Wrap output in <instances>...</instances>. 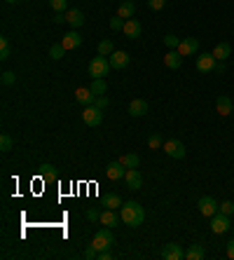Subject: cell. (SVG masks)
Wrapping results in <instances>:
<instances>
[{"instance_id": "6da1fadb", "label": "cell", "mask_w": 234, "mask_h": 260, "mask_svg": "<svg viewBox=\"0 0 234 260\" xmlns=\"http://www.w3.org/2000/svg\"><path fill=\"white\" fill-rule=\"evenodd\" d=\"M122 223L129 225V228H139L143 225V220H145V209L139 204V202H127V204H122Z\"/></svg>"}, {"instance_id": "7a4b0ae2", "label": "cell", "mask_w": 234, "mask_h": 260, "mask_svg": "<svg viewBox=\"0 0 234 260\" xmlns=\"http://www.w3.org/2000/svg\"><path fill=\"white\" fill-rule=\"evenodd\" d=\"M113 66H110V59H106V56H94L92 61H89V75L94 77H106L108 75V71H110Z\"/></svg>"}, {"instance_id": "3957f363", "label": "cell", "mask_w": 234, "mask_h": 260, "mask_svg": "<svg viewBox=\"0 0 234 260\" xmlns=\"http://www.w3.org/2000/svg\"><path fill=\"white\" fill-rule=\"evenodd\" d=\"M113 244H115V237H113L110 228L98 230V232L94 235V239H92V246H94L96 251H106V249H110Z\"/></svg>"}, {"instance_id": "277c9868", "label": "cell", "mask_w": 234, "mask_h": 260, "mask_svg": "<svg viewBox=\"0 0 234 260\" xmlns=\"http://www.w3.org/2000/svg\"><path fill=\"white\" fill-rule=\"evenodd\" d=\"M164 152L169 155L171 160H183L185 157V145H183V141H178V139H169V141H164Z\"/></svg>"}, {"instance_id": "5b68a950", "label": "cell", "mask_w": 234, "mask_h": 260, "mask_svg": "<svg viewBox=\"0 0 234 260\" xmlns=\"http://www.w3.org/2000/svg\"><path fill=\"white\" fill-rule=\"evenodd\" d=\"M82 119H85V124H89V127H98L103 122V110L96 108V106H85Z\"/></svg>"}, {"instance_id": "8992f818", "label": "cell", "mask_w": 234, "mask_h": 260, "mask_svg": "<svg viewBox=\"0 0 234 260\" xmlns=\"http://www.w3.org/2000/svg\"><path fill=\"white\" fill-rule=\"evenodd\" d=\"M230 228H232L230 216H225V213H220V211H218V213L211 218V232H213V235H225Z\"/></svg>"}, {"instance_id": "52a82bcc", "label": "cell", "mask_w": 234, "mask_h": 260, "mask_svg": "<svg viewBox=\"0 0 234 260\" xmlns=\"http://www.w3.org/2000/svg\"><path fill=\"white\" fill-rule=\"evenodd\" d=\"M199 211H202V216H206V218H213L215 216V213H218V202H215V199H213V197H209V195H204L202 199H199Z\"/></svg>"}, {"instance_id": "ba28073f", "label": "cell", "mask_w": 234, "mask_h": 260, "mask_svg": "<svg viewBox=\"0 0 234 260\" xmlns=\"http://www.w3.org/2000/svg\"><path fill=\"white\" fill-rule=\"evenodd\" d=\"M215 64H218V59L213 56V52H206V54L197 56V71L199 73H213Z\"/></svg>"}, {"instance_id": "9c48e42d", "label": "cell", "mask_w": 234, "mask_h": 260, "mask_svg": "<svg viewBox=\"0 0 234 260\" xmlns=\"http://www.w3.org/2000/svg\"><path fill=\"white\" fill-rule=\"evenodd\" d=\"M162 258L164 260H183L185 258V251H183L181 244H164V251H162Z\"/></svg>"}, {"instance_id": "30bf717a", "label": "cell", "mask_w": 234, "mask_h": 260, "mask_svg": "<svg viewBox=\"0 0 234 260\" xmlns=\"http://www.w3.org/2000/svg\"><path fill=\"white\" fill-rule=\"evenodd\" d=\"M178 52L181 56H192L199 52V40L197 38H183L181 45H178Z\"/></svg>"}, {"instance_id": "8fae6325", "label": "cell", "mask_w": 234, "mask_h": 260, "mask_svg": "<svg viewBox=\"0 0 234 260\" xmlns=\"http://www.w3.org/2000/svg\"><path fill=\"white\" fill-rule=\"evenodd\" d=\"M106 176L110 178V181H122V178L127 176V166L119 162V160H117V162H110L108 164V169H106Z\"/></svg>"}, {"instance_id": "7c38bea8", "label": "cell", "mask_w": 234, "mask_h": 260, "mask_svg": "<svg viewBox=\"0 0 234 260\" xmlns=\"http://www.w3.org/2000/svg\"><path fill=\"white\" fill-rule=\"evenodd\" d=\"M75 101L82 103V106H94L96 94L89 89V87H77V89H75Z\"/></svg>"}, {"instance_id": "4fadbf2b", "label": "cell", "mask_w": 234, "mask_h": 260, "mask_svg": "<svg viewBox=\"0 0 234 260\" xmlns=\"http://www.w3.org/2000/svg\"><path fill=\"white\" fill-rule=\"evenodd\" d=\"M108 59H110V66H113L115 71H124V68L129 66V61H131L127 52H119V49H115V52L108 56Z\"/></svg>"}, {"instance_id": "5bb4252c", "label": "cell", "mask_w": 234, "mask_h": 260, "mask_svg": "<svg viewBox=\"0 0 234 260\" xmlns=\"http://www.w3.org/2000/svg\"><path fill=\"white\" fill-rule=\"evenodd\" d=\"M122 33H124L127 38H131V40H136V38H140V33H143V26H140L139 19H127Z\"/></svg>"}, {"instance_id": "9a60e30c", "label": "cell", "mask_w": 234, "mask_h": 260, "mask_svg": "<svg viewBox=\"0 0 234 260\" xmlns=\"http://www.w3.org/2000/svg\"><path fill=\"white\" fill-rule=\"evenodd\" d=\"M124 181H127V188H129V190H140V188H143V176H140L139 169H127V176H124Z\"/></svg>"}, {"instance_id": "2e32d148", "label": "cell", "mask_w": 234, "mask_h": 260, "mask_svg": "<svg viewBox=\"0 0 234 260\" xmlns=\"http://www.w3.org/2000/svg\"><path fill=\"white\" fill-rule=\"evenodd\" d=\"M145 113H148V101L145 98H134L129 103V115L131 118H143Z\"/></svg>"}, {"instance_id": "e0dca14e", "label": "cell", "mask_w": 234, "mask_h": 260, "mask_svg": "<svg viewBox=\"0 0 234 260\" xmlns=\"http://www.w3.org/2000/svg\"><path fill=\"white\" fill-rule=\"evenodd\" d=\"M164 66H166V68H171V71H178V68L183 66L181 52H178V49H169V52L164 54Z\"/></svg>"}, {"instance_id": "ac0fdd59", "label": "cell", "mask_w": 234, "mask_h": 260, "mask_svg": "<svg viewBox=\"0 0 234 260\" xmlns=\"http://www.w3.org/2000/svg\"><path fill=\"white\" fill-rule=\"evenodd\" d=\"M61 45H64L66 49H77V47L82 45V35L77 31H68L64 38H61Z\"/></svg>"}, {"instance_id": "d6986e66", "label": "cell", "mask_w": 234, "mask_h": 260, "mask_svg": "<svg viewBox=\"0 0 234 260\" xmlns=\"http://www.w3.org/2000/svg\"><path fill=\"white\" fill-rule=\"evenodd\" d=\"M66 14V24H70V28H80L82 24H85V14H82V10H68L64 12Z\"/></svg>"}, {"instance_id": "ffe728a7", "label": "cell", "mask_w": 234, "mask_h": 260, "mask_svg": "<svg viewBox=\"0 0 234 260\" xmlns=\"http://www.w3.org/2000/svg\"><path fill=\"white\" fill-rule=\"evenodd\" d=\"M215 110H218L223 118H225V115H232V110H234L232 98L225 96V94H220V96H218V101H215Z\"/></svg>"}, {"instance_id": "44dd1931", "label": "cell", "mask_w": 234, "mask_h": 260, "mask_svg": "<svg viewBox=\"0 0 234 260\" xmlns=\"http://www.w3.org/2000/svg\"><path fill=\"white\" fill-rule=\"evenodd\" d=\"M134 12H136V5H134L131 0H122V2H119V7H117V17H122V19L127 22V19L134 17Z\"/></svg>"}, {"instance_id": "7402d4cb", "label": "cell", "mask_w": 234, "mask_h": 260, "mask_svg": "<svg viewBox=\"0 0 234 260\" xmlns=\"http://www.w3.org/2000/svg\"><path fill=\"white\" fill-rule=\"evenodd\" d=\"M230 54H232V45L230 43H218L213 47V56H215L218 61H225Z\"/></svg>"}, {"instance_id": "603a6c76", "label": "cell", "mask_w": 234, "mask_h": 260, "mask_svg": "<svg viewBox=\"0 0 234 260\" xmlns=\"http://www.w3.org/2000/svg\"><path fill=\"white\" fill-rule=\"evenodd\" d=\"M117 223H119V216L115 213V209H106V211L101 213V225H106V228H115Z\"/></svg>"}, {"instance_id": "cb8c5ba5", "label": "cell", "mask_w": 234, "mask_h": 260, "mask_svg": "<svg viewBox=\"0 0 234 260\" xmlns=\"http://www.w3.org/2000/svg\"><path fill=\"white\" fill-rule=\"evenodd\" d=\"M119 162L124 164L127 169H139L140 157H139V155H136V152H127V155H122V157H119Z\"/></svg>"}, {"instance_id": "d4e9b609", "label": "cell", "mask_w": 234, "mask_h": 260, "mask_svg": "<svg viewBox=\"0 0 234 260\" xmlns=\"http://www.w3.org/2000/svg\"><path fill=\"white\" fill-rule=\"evenodd\" d=\"M103 204H106V209H122V197L117 195V192H108L106 197H103Z\"/></svg>"}, {"instance_id": "484cf974", "label": "cell", "mask_w": 234, "mask_h": 260, "mask_svg": "<svg viewBox=\"0 0 234 260\" xmlns=\"http://www.w3.org/2000/svg\"><path fill=\"white\" fill-rule=\"evenodd\" d=\"M40 178L43 181H47V183H52V181H56V171H54L52 164H40Z\"/></svg>"}, {"instance_id": "4316f807", "label": "cell", "mask_w": 234, "mask_h": 260, "mask_svg": "<svg viewBox=\"0 0 234 260\" xmlns=\"http://www.w3.org/2000/svg\"><path fill=\"white\" fill-rule=\"evenodd\" d=\"M185 258L187 260H202L204 258V246L202 244H192L190 249L185 251Z\"/></svg>"}, {"instance_id": "83f0119b", "label": "cell", "mask_w": 234, "mask_h": 260, "mask_svg": "<svg viewBox=\"0 0 234 260\" xmlns=\"http://www.w3.org/2000/svg\"><path fill=\"white\" fill-rule=\"evenodd\" d=\"M89 89L94 92L96 96H103V94H106V89H108V85H106V82H103V77H96L94 82L89 85Z\"/></svg>"}, {"instance_id": "f1b7e54d", "label": "cell", "mask_w": 234, "mask_h": 260, "mask_svg": "<svg viewBox=\"0 0 234 260\" xmlns=\"http://www.w3.org/2000/svg\"><path fill=\"white\" fill-rule=\"evenodd\" d=\"M66 52H68V49H66V47H64L61 43H56V45H52V47H49V56H52L54 61L64 59V56H66Z\"/></svg>"}, {"instance_id": "f546056e", "label": "cell", "mask_w": 234, "mask_h": 260, "mask_svg": "<svg viewBox=\"0 0 234 260\" xmlns=\"http://www.w3.org/2000/svg\"><path fill=\"white\" fill-rule=\"evenodd\" d=\"M113 52H115V45L110 43V40H101L98 43V54L101 56H110Z\"/></svg>"}, {"instance_id": "4dcf8cb0", "label": "cell", "mask_w": 234, "mask_h": 260, "mask_svg": "<svg viewBox=\"0 0 234 260\" xmlns=\"http://www.w3.org/2000/svg\"><path fill=\"white\" fill-rule=\"evenodd\" d=\"M0 59H2V61L10 59V40H7V38H0Z\"/></svg>"}, {"instance_id": "1f68e13d", "label": "cell", "mask_w": 234, "mask_h": 260, "mask_svg": "<svg viewBox=\"0 0 234 260\" xmlns=\"http://www.w3.org/2000/svg\"><path fill=\"white\" fill-rule=\"evenodd\" d=\"M12 145H14L12 136H10V134H2V136H0V150H2V152H10Z\"/></svg>"}, {"instance_id": "d6a6232c", "label": "cell", "mask_w": 234, "mask_h": 260, "mask_svg": "<svg viewBox=\"0 0 234 260\" xmlns=\"http://www.w3.org/2000/svg\"><path fill=\"white\" fill-rule=\"evenodd\" d=\"M148 145L152 148V150H157V148H162V145H164V141H162V134H157V131H155V134H150Z\"/></svg>"}, {"instance_id": "836d02e7", "label": "cell", "mask_w": 234, "mask_h": 260, "mask_svg": "<svg viewBox=\"0 0 234 260\" xmlns=\"http://www.w3.org/2000/svg\"><path fill=\"white\" fill-rule=\"evenodd\" d=\"M49 5H52L54 12H68V0H49Z\"/></svg>"}, {"instance_id": "e575fe53", "label": "cell", "mask_w": 234, "mask_h": 260, "mask_svg": "<svg viewBox=\"0 0 234 260\" xmlns=\"http://www.w3.org/2000/svg\"><path fill=\"white\" fill-rule=\"evenodd\" d=\"M218 211H220V213H225V216H232V213H234V202H230V199H225V202H220V206H218Z\"/></svg>"}, {"instance_id": "d590c367", "label": "cell", "mask_w": 234, "mask_h": 260, "mask_svg": "<svg viewBox=\"0 0 234 260\" xmlns=\"http://www.w3.org/2000/svg\"><path fill=\"white\" fill-rule=\"evenodd\" d=\"M164 45L169 47V49H178V45H181V40L173 35V33H169V35H164Z\"/></svg>"}, {"instance_id": "8d00e7d4", "label": "cell", "mask_w": 234, "mask_h": 260, "mask_svg": "<svg viewBox=\"0 0 234 260\" xmlns=\"http://www.w3.org/2000/svg\"><path fill=\"white\" fill-rule=\"evenodd\" d=\"M110 31H122V28H124V19H122V17H113V19H110Z\"/></svg>"}, {"instance_id": "74e56055", "label": "cell", "mask_w": 234, "mask_h": 260, "mask_svg": "<svg viewBox=\"0 0 234 260\" xmlns=\"http://www.w3.org/2000/svg\"><path fill=\"white\" fill-rule=\"evenodd\" d=\"M148 7L150 10H155V12H160L166 7V0H148Z\"/></svg>"}, {"instance_id": "f35d334b", "label": "cell", "mask_w": 234, "mask_h": 260, "mask_svg": "<svg viewBox=\"0 0 234 260\" xmlns=\"http://www.w3.org/2000/svg\"><path fill=\"white\" fill-rule=\"evenodd\" d=\"M94 106H96V108H101V110H106L108 106H110V98H108V96H96Z\"/></svg>"}, {"instance_id": "ab89813d", "label": "cell", "mask_w": 234, "mask_h": 260, "mask_svg": "<svg viewBox=\"0 0 234 260\" xmlns=\"http://www.w3.org/2000/svg\"><path fill=\"white\" fill-rule=\"evenodd\" d=\"M14 82H17V75L12 71H5L2 73V85H14Z\"/></svg>"}, {"instance_id": "60d3db41", "label": "cell", "mask_w": 234, "mask_h": 260, "mask_svg": "<svg viewBox=\"0 0 234 260\" xmlns=\"http://www.w3.org/2000/svg\"><path fill=\"white\" fill-rule=\"evenodd\" d=\"M87 220H89V223H94V220H101V213H98L96 209H87Z\"/></svg>"}, {"instance_id": "b9f144b4", "label": "cell", "mask_w": 234, "mask_h": 260, "mask_svg": "<svg viewBox=\"0 0 234 260\" xmlns=\"http://www.w3.org/2000/svg\"><path fill=\"white\" fill-rule=\"evenodd\" d=\"M85 258H89V260H92V258H98V251H96L92 244H89V249L85 251Z\"/></svg>"}, {"instance_id": "7bdbcfd3", "label": "cell", "mask_w": 234, "mask_h": 260, "mask_svg": "<svg viewBox=\"0 0 234 260\" xmlns=\"http://www.w3.org/2000/svg\"><path fill=\"white\" fill-rule=\"evenodd\" d=\"M113 258V253H110V249H106V251H98V260H110Z\"/></svg>"}, {"instance_id": "ee69618b", "label": "cell", "mask_w": 234, "mask_h": 260, "mask_svg": "<svg viewBox=\"0 0 234 260\" xmlns=\"http://www.w3.org/2000/svg\"><path fill=\"white\" fill-rule=\"evenodd\" d=\"M227 258L234 260V239L232 241H227Z\"/></svg>"}, {"instance_id": "f6af8a7d", "label": "cell", "mask_w": 234, "mask_h": 260, "mask_svg": "<svg viewBox=\"0 0 234 260\" xmlns=\"http://www.w3.org/2000/svg\"><path fill=\"white\" fill-rule=\"evenodd\" d=\"M213 73H218V75H220V73H225V61H218V64H215V68H213Z\"/></svg>"}, {"instance_id": "bcb514c9", "label": "cell", "mask_w": 234, "mask_h": 260, "mask_svg": "<svg viewBox=\"0 0 234 260\" xmlns=\"http://www.w3.org/2000/svg\"><path fill=\"white\" fill-rule=\"evenodd\" d=\"M5 2H19V0H5Z\"/></svg>"}, {"instance_id": "7dc6e473", "label": "cell", "mask_w": 234, "mask_h": 260, "mask_svg": "<svg viewBox=\"0 0 234 260\" xmlns=\"http://www.w3.org/2000/svg\"><path fill=\"white\" fill-rule=\"evenodd\" d=\"M232 115H234V110H232Z\"/></svg>"}]
</instances>
